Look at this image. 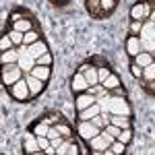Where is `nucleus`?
<instances>
[{
  "mask_svg": "<svg viewBox=\"0 0 155 155\" xmlns=\"http://www.w3.org/2000/svg\"><path fill=\"white\" fill-rule=\"evenodd\" d=\"M23 77H25V71L19 66V62H15V64H2V83H4V87L15 85Z\"/></svg>",
  "mask_w": 155,
  "mask_h": 155,
  "instance_id": "obj_1",
  "label": "nucleus"
},
{
  "mask_svg": "<svg viewBox=\"0 0 155 155\" xmlns=\"http://www.w3.org/2000/svg\"><path fill=\"white\" fill-rule=\"evenodd\" d=\"M74 132L81 137V141L89 143L91 139H95L97 134L101 132V128H97L93 124V120H77V130Z\"/></svg>",
  "mask_w": 155,
  "mask_h": 155,
  "instance_id": "obj_2",
  "label": "nucleus"
},
{
  "mask_svg": "<svg viewBox=\"0 0 155 155\" xmlns=\"http://www.w3.org/2000/svg\"><path fill=\"white\" fill-rule=\"evenodd\" d=\"M8 93H11L12 99H17V101H29L31 99V89H29V85H27V81H25V77L23 79H19L15 85H11L8 87Z\"/></svg>",
  "mask_w": 155,
  "mask_h": 155,
  "instance_id": "obj_3",
  "label": "nucleus"
},
{
  "mask_svg": "<svg viewBox=\"0 0 155 155\" xmlns=\"http://www.w3.org/2000/svg\"><path fill=\"white\" fill-rule=\"evenodd\" d=\"M97 101L99 99L95 95H91L89 91H83V93H77V97H74V107H77V112H83V110H87L89 106H93Z\"/></svg>",
  "mask_w": 155,
  "mask_h": 155,
  "instance_id": "obj_4",
  "label": "nucleus"
},
{
  "mask_svg": "<svg viewBox=\"0 0 155 155\" xmlns=\"http://www.w3.org/2000/svg\"><path fill=\"white\" fill-rule=\"evenodd\" d=\"M87 89H89V83H87L85 74L77 71L74 74H72V79H71V91L77 95V93H83V91H87Z\"/></svg>",
  "mask_w": 155,
  "mask_h": 155,
  "instance_id": "obj_5",
  "label": "nucleus"
},
{
  "mask_svg": "<svg viewBox=\"0 0 155 155\" xmlns=\"http://www.w3.org/2000/svg\"><path fill=\"white\" fill-rule=\"evenodd\" d=\"M124 48H126V54L134 58L139 52H143V44H141V37L139 35H128L126 37V44H124Z\"/></svg>",
  "mask_w": 155,
  "mask_h": 155,
  "instance_id": "obj_6",
  "label": "nucleus"
},
{
  "mask_svg": "<svg viewBox=\"0 0 155 155\" xmlns=\"http://www.w3.org/2000/svg\"><path fill=\"white\" fill-rule=\"evenodd\" d=\"M25 81H27V85H29L31 95H33V97L39 95V93L46 89V81H39L37 77H33V74H31V72H25Z\"/></svg>",
  "mask_w": 155,
  "mask_h": 155,
  "instance_id": "obj_7",
  "label": "nucleus"
},
{
  "mask_svg": "<svg viewBox=\"0 0 155 155\" xmlns=\"http://www.w3.org/2000/svg\"><path fill=\"white\" fill-rule=\"evenodd\" d=\"M81 153V149H79V145L74 143V139H64V143L58 147V155H79Z\"/></svg>",
  "mask_w": 155,
  "mask_h": 155,
  "instance_id": "obj_8",
  "label": "nucleus"
},
{
  "mask_svg": "<svg viewBox=\"0 0 155 155\" xmlns=\"http://www.w3.org/2000/svg\"><path fill=\"white\" fill-rule=\"evenodd\" d=\"M87 145H89V151H91V153H106V149L110 147V143L101 137V132L97 134L95 139H91Z\"/></svg>",
  "mask_w": 155,
  "mask_h": 155,
  "instance_id": "obj_9",
  "label": "nucleus"
},
{
  "mask_svg": "<svg viewBox=\"0 0 155 155\" xmlns=\"http://www.w3.org/2000/svg\"><path fill=\"white\" fill-rule=\"evenodd\" d=\"M147 4L145 2H137L130 6V21H147L149 15H147Z\"/></svg>",
  "mask_w": 155,
  "mask_h": 155,
  "instance_id": "obj_10",
  "label": "nucleus"
},
{
  "mask_svg": "<svg viewBox=\"0 0 155 155\" xmlns=\"http://www.w3.org/2000/svg\"><path fill=\"white\" fill-rule=\"evenodd\" d=\"M11 29L21 31V33H27V31L35 29V23H33V19H31V17H25V19H19V21L11 23Z\"/></svg>",
  "mask_w": 155,
  "mask_h": 155,
  "instance_id": "obj_11",
  "label": "nucleus"
},
{
  "mask_svg": "<svg viewBox=\"0 0 155 155\" xmlns=\"http://www.w3.org/2000/svg\"><path fill=\"white\" fill-rule=\"evenodd\" d=\"M23 149H25V153H44V151L39 149V145H37V137L33 134V132H27Z\"/></svg>",
  "mask_w": 155,
  "mask_h": 155,
  "instance_id": "obj_12",
  "label": "nucleus"
},
{
  "mask_svg": "<svg viewBox=\"0 0 155 155\" xmlns=\"http://www.w3.org/2000/svg\"><path fill=\"white\" fill-rule=\"evenodd\" d=\"M19 52H21V56H19V66H21L25 72H31V68L35 66V58H33L27 50H19Z\"/></svg>",
  "mask_w": 155,
  "mask_h": 155,
  "instance_id": "obj_13",
  "label": "nucleus"
},
{
  "mask_svg": "<svg viewBox=\"0 0 155 155\" xmlns=\"http://www.w3.org/2000/svg\"><path fill=\"white\" fill-rule=\"evenodd\" d=\"M27 52H29L33 58H39V56H44L46 52H50V48H48V44H46L44 39H39V41H35V44L27 46Z\"/></svg>",
  "mask_w": 155,
  "mask_h": 155,
  "instance_id": "obj_14",
  "label": "nucleus"
},
{
  "mask_svg": "<svg viewBox=\"0 0 155 155\" xmlns=\"http://www.w3.org/2000/svg\"><path fill=\"white\" fill-rule=\"evenodd\" d=\"M31 74L37 77L39 81H46L48 83L50 77H52V66H44V64H35L33 68H31Z\"/></svg>",
  "mask_w": 155,
  "mask_h": 155,
  "instance_id": "obj_15",
  "label": "nucleus"
},
{
  "mask_svg": "<svg viewBox=\"0 0 155 155\" xmlns=\"http://www.w3.org/2000/svg\"><path fill=\"white\" fill-rule=\"evenodd\" d=\"M101 110L104 107L99 106V101L97 104H93V106H89L87 110H83V112H79V116H77V120H93L97 116V114H101Z\"/></svg>",
  "mask_w": 155,
  "mask_h": 155,
  "instance_id": "obj_16",
  "label": "nucleus"
},
{
  "mask_svg": "<svg viewBox=\"0 0 155 155\" xmlns=\"http://www.w3.org/2000/svg\"><path fill=\"white\" fill-rule=\"evenodd\" d=\"M19 56H21L19 48L6 50V52H2V54H0V62H2V64H15V62H19Z\"/></svg>",
  "mask_w": 155,
  "mask_h": 155,
  "instance_id": "obj_17",
  "label": "nucleus"
},
{
  "mask_svg": "<svg viewBox=\"0 0 155 155\" xmlns=\"http://www.w3.org/2000/svg\"><path fill=\"white\" fill-rule=\"evenodd\" d=\"M134 62H137V64H139V66H149V64H151V62H155L153 60V52H147V50H143V52H139V54H137V56H134Z\"/></svg>",
  "mask_w": 155,
  "mask_h": 155,
  "instance_id": "obj_18",
  "label": "nucleus"
},
{
  "mask_svg": "<svg viewBox=\"0 0 155 155\" xmlns=\"http://www.w3.org/2000/svg\"><path fill=\"white\" fill-rule=\"evenodd\" d=\"M112 124H116L118 128H132L130 116H124V114H112Z\"/></svg>",
  "mask_w": 155,
  "mask_h": 155,
  "instance_id": "obj_19",
  "label": "nucleus"
},
{
  "mask_svg": "<svg viewBox=\"0 0 155 155\" xmlns=\"http://www.w3.org/2000/svg\"><path fill=\"white\" fill-rule=\"evenodd\" d=\"M48 130H50V126L44 122V120H37L35 124L31 126V132H33L35 137H48Z\"/></svg>",
  "mask_w": 155,
  "mask_h": 155,
  "instance_id": "obj_20",
  "label": "nucleus"
},
{
  "mask_svg": "<svg viewBox=\"0 0 155 155\" xmlns=\"http://www.w3.org/2000/svg\"><path fill=\"white\" fill-rule=\"evenodd\" d=\"M83 74H85V79H87V83H89V87L99 83V77H97V66H93V64H91V66H89Z\"/></svg>",
  "mask_w": 155,
  "mask_h": 155,
  "instance_id": "obj_21",
  "label": "nucleus"
},
{
  "mask_svg": "<svg viewBox=\"0 0 155 155\" xmlns=\"http://www.w3.org/2000/svg\"><path fill=\"white\" fill-rule=\"evenodd\" d=\"M41 39V35H39V31L37 29H31V31H27L23 35V44L25 46H31V44H35V41H39Z\"/></svg>",
  "mask_w": 155,
  "mask_h": 155,
  "instance_id": "obj_22",
  "label": "nucleus"
},
{
  "mask_svg": "<svg viewBox=\"0 0 155 155\" xmlns=\"http://www.w3.org/2000/svg\"><path fill=\"white\" fill-rule=\"evenodd\" d=\"M101 85L106 87L107 91H112V89H116V87H120L122 83H120V77H118V74H114V72H112V74H110V77H107V79H106V81H104Z\"/></svg>",
  "mask_w": 155,
  "mask_h": 155,
  "instance_id": "obj_23",
  "label": "nucleus"
},
{
  "mask_svg": "<svg viewBox=\"0 0 155 155\" xmlns=\"http://www.w3.org/2000/svg\"><path fill=\"white\" fill-rule=\"evenodd\" d=\"M56 128H58V132L64 137V139H71L72 137V128H71V124L66 122V120H62V122H58V124H54Z\"/></svg>",
  "mask_w": 155,
  "mask_h": 155,
  "instance_id": "obj_24",
  "label": "nucleus"
},
{
  "mask_svg": "<svg viewBox=\"0 0 155 155\" xmlns=\"http://www.w3.org/2000/svg\"><path fill=\"white\" fill-rule=\"evenodd\" d=\"M44 122H46V124H48V126H54V124H58V122H62V114H58V112H50V114H46V116H44Z\"/></svg>",
  "mask_w": 155,
  "mask_h": 155,
  "instance_id": "obj_25",
  "label": "nucleus"
},
{
  "mask_svg": "<svg viewBox=\"0 0 155 155\" xmlns=\"http://www.w3.org/2000/svg\"><path fill=\"white\" fill-rule=\"evenodd\" d=\"M132 137H134L132 128H122V132L118 134V141H122L124 145H130L132 143Z\"/></svg>",
  "mask_w": 155,
  "mask_h": 155,
  "instance_id": "obj_26",
  "label": "nucleus"
},
{
  "mask_svg": "<svg viewBox=\"0 0 155 155\" xmlns=\"http://www.w3.org/2000/svg\"><path fill=\"white\" fill-rule=\"evenodd\" d=\"M99 8H101V15H107L116 8V0H99Z\"/></svg>",
  "mask_w": 155,
  "mask_h": 155,
  "instance_id": "obj_27",
  "label": "nucleus"
},
{
  "mask_svg": "<svg viewBox=\"0 0 155 155\" xmlns=\"http://www.w3.org/2000/svg\"><path fill=\"white\" fill-rule=\"evenodd\" d=\"M15 48V44H12V39L8 33H4V35L0 37V52H6V50H12Z\"/></svg>",
  "mask_w": 155,
  "mask_h": 155,
  "instance_id": "obj_28",
  "label": "nucleus"
},
{
  "mask_svg": "<svg viewBox=\"0 0 155 155\" xmlns=\"http://www.w3.org/2000/svg\"><path fill=\"white\" fill-rule=\"evenodd\" d=\"M126 147H128V145H124L122 141L116 139L114 143L110 145V151H112V153H116V155H122V153H126Z\"/></svg>",
  "mask_w": 155,
  "mask_h": 155,
  "instance_id": "obj_29",
  "label": "nucleus"
},
{
  "mask_svg": "<svg viewBox=\"0 0 155 155\" xmlns=\"http://www.w3.org/2000/svg\"><path fill=\"white\" fill-rule=\"evenodd\" d=\"M143 81H155V62L143 68Z\"/></svg>",
  "mask_w": 155,
  "mask_h": 155,
  "instance_id": "obj_30",
  "label": "nucleus"
},
{
  "mask_svg": "<svg viewBox=\"0 0 155 155\" xmlns=\"http://www.w3.org/2000/svg\"><path fill=\"white\" fill-rule=\"evenodd\" d=\"M143 25H145V21H130V25H128V31H130V35H141V31H143Z\"/></svg>",
  "mask_w": 155,
  "mask_h": 155,
  "instance_id": "obj_31",
  "label": "nucleus"
},
{
  "mask_svg": "<svg viewBox=\"0 0 155 155\" xmlns=\"http://www.w3.org/2000/svg\"><path fill=\"white\" fill-rule=\"evenodd\" d=\"M8 35H11L12 44H15V48L23 46V35H25V33H21V31H15V29H11V31H8Z\"/></svg>",
  "mask_w": 155,
  "mask_h": 155,
  "instance_id": "obj_32",
  "label": "nucleus"
},
{
  "mask_svg": "<svg viewBox=\"0 0 155 155\" xmlns=\"http://www.w3.org/2000/svg\"><path fill=\"white\" fill-rule=\"evenodd\" d=\"M130 74L134 77V79H143V66H139L134 60L130 62Z\"/></svg>",
  "mask_w": 155,
  "mask_h": 155,
  "instance_id": "obj_33",
  "label": "nucleus"
},
{
  "mask_svg": "<svg viewBox=\"0 0 155 155\" xmlns=\"http://www.w3.org/2000/svg\"><path fill=\"white\" fill-rule=\"evenodd\" d=\"M112 74V71H110V66H97V77H99V83H104L107 77Z\"/></svg>",
  "mask_w": 155,
  "mask_h": 155,
  "instance_id": "obj_34",
  "label": "nucleus"
},
{
  "mask_svg": "<svg viewBox=\"0 0 155 155\" xmlns=\"http://www.w3.org/2000/svg\"><path fill=\"white\" fill-rule=\"evenodd\" d=\"M52 54L50 52H46L44 56H39V58H35V64H44V66H52Z\"/></svg>",
  "mask_w": 155,
  "mask_h": 155,
  "instance_id": "obj_35",
  "label": "nucleus"
},
{
  "mask_svg": "<svg viewBox=\"0 0 155 155\" xmlns=\"http://www.w3.org/2000/svg\"><path fill=\"white\" fill-rule=\"evenodd\" d=\"M110 95H112V97H126V95H128V91H126L124 85H120V87H116V89L110 91Z\"/></svg>",
  "mask_w": 155,
  "mask_h": 155,
  "instance_id": "obj_36",
  "label": "nucleus"
},
{
  "mask_svg": "<svg viewBox=\"0 0 155 155\" xmlns=\"http://www.w3.org/2000/svg\"><path fill=\"white\" fill-rule=\"evenodd\" d=\"M89 62H91V64H93V66H107V62L104 58H101V56H91V60H89Z\"/></svg>",
  "mask_w": 155,
  "mask_h": 155,
  "instance_id": "obj_37",
  "label": "nucleus"
},
{
  "mask_svg": "<svg viewBox=\"0 0 155 155\" xmlns=\"http://www.w3.org/2000/svg\"><path fill=\"white\" fill-rule=\"evenodd\" d=\"M19 19H25V15H23L21 11H12V12H11V17H8V21H11V23L19 21Z\"/></svg>",
  "mask_w": 155,
  "mask_h": 155,
  "instance_id": "obj_38",
  "label": "nucleus"
},
{
  "mask_svg": "<svg viewBox=\"0 0 155 155\" xmlns=\"http://www.w3.org/2000/svg\"><path fill=\"white\" fill-rule=\"evenodd\" d=\"M56 137H62V134L58 132V128H56V126H50V130H48V139L52 141V139H56Z\"/></svg>",
  "mask_w": 155,
  "mask_h": 155,
  "instance_id": "obj_39",
  "label": "nucleus"
},
{
  "mask_svg": "<svg viewBox=\"0 0 155 155\" xmlns=\"http://www.w3.org/2000/svg\"><path fill=\"white\" fill-rule=\"evenodd\" d=\"M143 85L149 89V91H151V93H155V81H145Z\"/></svg>",
  "mask_w": 155,
  "mask_h": 155,
  "instance_id": "obj_40",
  "label": "nucleus"
},
{
  "mask_svg": "<svg viewBox=\"0 0 155 155\" xmlns=\"http://www.w3.org/2000/svg\"><path fill=\"white\" fill-rule=\"evenodd\" d=\"M89 66H91V62H85V64H81V66H79V72H85Z\"/></svg>",
  "mask_w": 155,
  "mask_h": 155,
  "instance_id": "obj_41",
  "label": "nucleus"
},
{
  "mask_svg": "<svg viewBox=\"0 0 155 155\" xmlns=\"http://www.w3.org/2000/svg\"><path fill=\"white\" fill-rule=\"evenodd\" d=\"M149 21H151V23L155 25V8H153V11H151V15H149Z\"/></svg>",
  "mask_w": 155,
  "mask_h": 155,
  "instance_id": "obj_42",
  "label": "nucleus"
},
{
  "mask_svg": "<svg viewBox=\"0 0 155 155\" xmlns=\"http://www.w3.org/2000/svg\"><path fill=\"white\" fill-rule=\"evenodd\" d=\"M145 2H147V4L151 6V11H153V8H155V0H145Z\"/></svg>",
  "mask_w": 155,
  "mask_h": 155,
  "instance_id": "obj_43",
  "label": "nucleus"
},
{
  "mask_svg": "<svg viewBox=\"0 0 155 155\" xmlns=\"http://www.w3.org/2000/svg\"><path fill=\"white\" fill-rule=\"evenodd\" d=\"M54 2H58V4H64V2H66V0H54Z\"/></svg>",
  "mask_w": 155,
  "mask_h": 155,
  "instance_id": "obj_44",
  "label": "nucleus"
},
{
  "mask_svg": "<svg viewBox=\"0 0 155 155\" xmlns=\"http://www.w3.org/2000/svg\"><path fill=\"white\" fill-rule=\"evenodd\" d=\"M153 60H155V50H153Z\"/></svg>",
  "mask_w": 155,
  "mask_h": 155,
  "instance_id": "obj_45",
  "label": "nucleus"
}]
</instances>
